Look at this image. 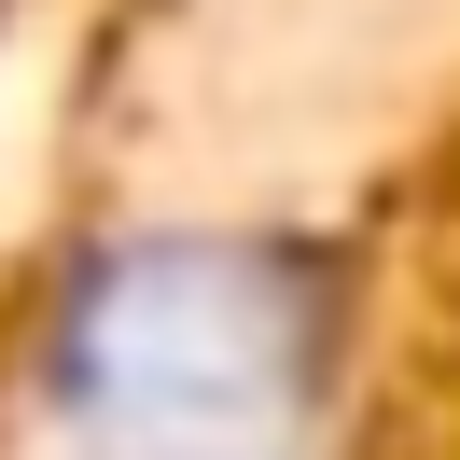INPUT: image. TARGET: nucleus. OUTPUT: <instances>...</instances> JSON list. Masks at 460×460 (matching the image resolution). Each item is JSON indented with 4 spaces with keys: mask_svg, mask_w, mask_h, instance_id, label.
Listing matches in <instances>:
<instances>
[{
    "mask_svg": "<svg viewBox=\"0 0 460 460\" xmlns=\"http://www.w3.org/2000/svg\"><path fill=\"white\" fill-rule=\"evenodd\" d=\"M57 419L84 460H307L321 293L265 252H126L57 335Z\"/></svg>",
    "mask_w": 460,
    "mask_h": 460,
    "instance_id": "nucleus-1",
    "label": "nucleus"
}]
</instances>
